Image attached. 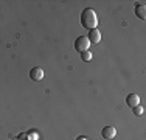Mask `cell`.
<instances>
[{"label": "cell", "instance_id": "30bf717a", "mask_svg": "<svg viewBox=\"0 0 146 140\" xmlns=\"http://www.w3.org/2000/svg\"><path fill=\"white\" fill-rule=\"evenodd\" d=\"M76 140H89V139L84 137V135H79V137H76Z\"/></svg>", "mask_w": 146, "mask_h": 140}, {"label": "cell", "instance_id": "3957f363", "mask_svg": "<svg viewBox=\"0 0 146 140\" xmlns=\"http://www.w3.org/2000/svg\"><path fill=\"white\" fill-rule=\"evenodd\" d=\"M101 135H103V139H106V140H112L117 135V129L113 128V126H104L101 129Z\"/></svg>", "mask_w": 146, "mask_h": 140}, {"label": "cell", "instance_id": "277c9868", "mask_svg": "<svg viewBox=\"0 0 146 140\" xmlns=\"http://www.w3.org/2000/svg\"><path fill=\"white\" fill-rule=\"evenodd\" d=\"M30 78L33 79V81H40V79L44 78V70L40 67H33L30 70Z\"/></svg>", "mask_w": 146, "mask_h": 140}, {"label": "cell", "instance_id": "7a4b0ae2", "mask_svg": "<svg viewBox=\"0 0 146 140\" xmlns=\"http://www.w3.org/2000/svg\"><path fill=\"white\" fill-rule=\"evenodd\" d=\"M89 45H90V42L87 39V36H79V37H76V41H75V50L79 51V53H82V51L89 50Z\"/></svg>", "mask_w": 146, "mask_h": 140}, {"label": "cell", "instance_id": "ba28073f", "mask_svg": "<svg viewBox=\"0 0 146 140\" xmlns=\"http://www.w3.org/2000/svg\"><path fill=\"white\" fill-rule=\"evenodd\" d=\"M132 109H134V115H137V117L143 115V112H145V109H143V106H141V104H138V106L132 107Z\"/></svg>", "mask_w": 146, "mask_h": 140}, {"label": "cell", "instance_id": "52a82bcc", "mask_svg": "<svg viewBox=\"0 0 146 140\" xmlns=\"http://www.w3.org/2000/svg\"><path fill=\"white\" fill-rule=\"evenodd\" d=\"M126 104L129 107H135L140 104V97L137 95V93H129V95L126 97Z\"/></svg>", "mask_w": 146, "mask_h": 140}, {"label": "cell", "instance_id": "9c48e42d", "mask_svg": "<svg viewBox=\"0 0 146 140\" xmlns=\"http://www.w3.org/2000/svg\"><path fill=\"white\" fill-rule=\"evenodd\" d=\"M81 59H82L84 62L90 61V59H92V53H90L89 50H87V51H82V53H81Z\"/></svg>", "mask_w": 146, "mask_h": 140}, {"label": "cell", "instance_id": "8992f818", "mask_svg": "<svg viewBox=\"0 0 146 140\" xmlns=\"http://www.w3.org/2000/svg\"><path fill=\"white\" fill-rule=\"evenodd\" d=\"M135 16H137L138 19H141V20L146 19V5L143 2H140L138 5H135Z\"/></svg>", "mask_w": 146, "mask_h": 140}, {"label": "cell", "instance_id": "6da1fadb", "mask_svg": "<svg viewBox=\"0 0 146 140\" xmlns=\"http://www.w3.org/2000/svg\"><path fill=\"white\" fill-rule=\"evenodd\" d=\"M81 25L89 31L90 30H95L98 27V17H96V13L93 11L92 8H86L84 11L81 13Z\"/></svg>", "mask_w": 146, "mask_h": 140}, {"label": "cell", "instance_id": "5b68a950", "mask_svg": "<svg viewBox=\"0 0 146 140\" xmlns=\"http://www.w3.org/2000/svg\"><path fill=\"white\" fill-rule=\"evenodd\" d=\"M87 39L90 44H98L100 41H101V33H100V30H90L89 34H87Z\"/></svg>", "mask_w": 146, "mask_h": 140}]
</instances>
